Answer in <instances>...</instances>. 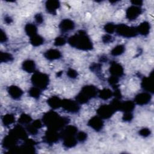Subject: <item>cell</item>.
<instances>
[{
  "instance_id": "cell-1",
  "label": "cell",
  "mask_w": 154,
  "mask_h": 154,
  "mask_svg": "<svg viewBox=\"0 0 154 154\" xmlns=\"http://www.w3.org/2000/svg\"><path fill=\"white\" fill-rule=\"evenodd\" d=\"M69 44L73 46H76L79 49L89 50L92 49V44L89 38L85 33L80 31L79 34L71 37L69 40Z\"/></svg>"
},
{
  "instance_id": "cell-2",
  "label": "cell",
  "mask_w": 154,
  "mask_h": 154,
  "mask_svg": "<svg viewBox=\"0 0 154 154\" xmlns=\"http://www.w3.org/2000/svg\"><path fill=\"white\" fill-rule=\"evenodd\" d=\"M44 121L51 129L53 130L61 128L65 123V120L60 118L59 115L54 112L48 113L44 116Z\"/></svg>"
},
{
  "instance_id": "cell-3",
  "label": "cell",
  "mask_w": 154,
  "mask_h": 154,
  "mask_svg": "<svg viewBox=\"0 0 154 154\" xmlns=\"http://www.w3.org/2000/svg\"><path fill=\"white\" fill-rule=\"evenodd\" d=\"M96 94V89L93 86L84 87L81 93L77 96V100L80 103H85L88 101L89 99L93 97Z\"/></svg>"
},
{
  "instance_id": "cell-4",
  "label": "cell",
  "mask_w": 154,
  "mask_h": 154,
  "mask_svg": "<svg viewBox=\"0 0 154 154\" xmlns=\"http://www.w3.org/2000/svg\"><path fill=\"white\" fill-rule=\"evenodd\" d=\"M33 83L40 89H45L48 84V76L43 73H37L33 75L32 78Z\"/></svg>"
},
{
  "instance_id": "cell-5",
  "label": "cell",
  "mask_w": 154,
  "mask_h": 154,
  "mask_svg": "<svg viewBox=\"0 0 154 154\" xmlns=\"http://www.w3.org/2000/svg\"><path fill=\"white\" fill-rule=\"evenodd\" d=\"M117 32L125 37H133L137 34V30L134 28L129 27L125 25H120L117 28Z\"/></svg>"
},
{
  "instance_id": "cell-6",
  "label": "cell",
  "mask_w": 154,
  "mask_h": 154,
  "mask_svg": "<svg viewBox=\"0 0 154 154\" xmlns=\"http://www.w3.org/2000/svg\"><path fill=\"white\" fill-rule=\"evenodd\" d=\"M142 9L139 7L132 6L128 9L126 11V17L129 20H134L140 15Z\"/></svg>"
},
{
  "instance_id": "cell-7",
  "label": "cell",
  "mask_w": 154,
  "mask_h": 154,
  "mask_svg": "<svg viewBox=\"0 0 154 154\" xmlns=\"http://www.w3.org/2000/svg\"><path fill=\"white\" fill-rule=\"evenodd\" d=\"M114 110L111 106L103 105L100 108L98 113L100 115L101 117L106 119L111 116Z\"/></svg>"
},
{
  "instance_id": "cell-8",
  "label": "cell",
  "mask_w": 154,
  "mask_h": 154,
  "mask_svg": "<svg viewBox=\"0 0 154 154\" xmlns=\"http://www.w3.org/2000/svg\"><path fill=\"white\" fill-rule=\"evenodd\" d=\"M62 105L65 110L71 112H76L79 109L78 105L75 102L69 100H65L62 101Z\"/></svg>"
},
{
  "instance_id": "cell-9",
  "label": "cell",
  "mask_w": 154,
  "mask_h": 154,
  "mask_svg": "<svg viewBox=\"0 0 154 154\" xmlns=\"http://www.w3.org/2000/svg\"><path fill=\"white\" fill-rule=\"evenodd\" d=\"M59 1H56V0H51L48 1L46 3V8L47 10L52 14H55L56 10L60 7Z\"/></svg>"
},
{
  "instance_id": "cell-10",
  "label": "cell",
  "mask_w": 154,
  "mask_h": 154,
  "mask_svg": "<svg viewBox=\"0 0 154 154\" xmlns=\"http://www.w3.org/2000/svg\"><path fill=\"white\" fill-rule=\"evenodd\" d=\"M110 72L114 76H121L123 74V68L122 67L118 64V63H113L112 64L110 68Z\"/></svg>"
},
{
  "instance_id": "cell-11",
  "label": "cell",
  "mask_w": 154,
  "mask_h": 154,
  "mask_svg": "<svg viewBox=\"0 0 154 154\" xmlns=\"http://www.w3.org/2000/svg\"><path fill=\"white\" fill-rule=\"evenodd\" d=\"M89 124L91 127H92L95 130L101 129L103 126L102 121L97 117H94V118H92L89 121Z\"/></svg>"
},
{
  "instance_id": "cell-12",
  "label": "cell",
  "mask_w": 154,
  "mask_h": 154,
  "mask_svg": "<svg viewBox=\"0 0 154 154\" xmlns=\"http://www.w3.org/2000/svg\"><path fill=\"white\" fill-rule=\"evenodd\" d=\"M150 95L147 93H141L137 96L136 98V102L140 105H144L147 104L150 101Z\"/></svg>"
},
{
  "instance_id": "cell-13",
  "label": "cell",
  "mask_w": 154,
  "mask_h": 154,
  "mask_svg": "<svg viewBox=\"0 0 154 154\" xmlns=\"http://www.w3.org/2000/svg\"><path fill=\"white\" fill-rule=\"evenodd\" d=\"M9 93L14 99H18L23 94L22 90L16 86H12L9 89Z\"/></svg>"
},
{
  "instance_id": "cell-14",
  "label": "cell",
  "mask_w": 154,
  "mask_h": 154,
  "mask_svg": "<svg viewBox=\"0 0 154 154\" xmlns=\"http://www.w3.org/2000/svg\"><path fill=\"white\" fill-rule=\"evenodd\" d=\"M61 56L60 52L55 49H51L45 53V57L47 58L49 60H55L59 59Z\"/></svg>"
},
{
  "instance_id": "cell-15",
  "label": "cell",
  "mask_w": 154,
  "mask_h": 154,
  "mask_svg": "<svg viewBox=\"0 0 154 154\" xmlns=\"http://www.w3.org/2000/svg\"><path fill=\"white\" fill-rule=\"evenodd\" d=\"M60 28L65 31L71 30L74 28V24L69 19H65L60 24Z\"/></svg>"
},
{
  "instance_id": "cell-16",
  "label": "cell",
  "mask_w": 154,
  "mask_h": 154,
  "mask_svg": "<svg viewBox=\"0 0 154 154\" xmlns=\"http://www.w3.org/2000/svg\"><path fill=\"white\" fill-rule=\"evenodd\" d=\"M48 104L51 107L54 108H57L62 105V101L59 98L54 96V97H52L48 100Z\"/></svg>"
},
{
  "instance_id": "cell-17",
  "label": "cell",
  "mask_w": 154,
  "mask_h": 154,
  "mask_svg": "<svg viewBox=\"0 0 154 154\" xmlns=\"http://www.w3.org/2000/svg\"><path fill=\"white\" fill-rule=\"evenodd\" d=\"M143 87L147 91H153V80L151 78H145L142 83Z\"/></svg>"
},
{
  "instance_id": "cell-18",
  "label": "cell",
  "mask_w": 154,
  "mask_h": 154,
  "mask_svg": "<svg viewBox=\"0 0 154 154\" xmlns=\"http://www.w3.org/2000/svg\"><path fill=\"white\" fill-rule=\"evenodd\" d=\"M23 68L28 72H32L35 69L34 63L31 60L25 61L23 63Z\"/></svg>"
},
{
  "instance_id": "cell-19",
  "label": "cell",
  "mask_w": 154,
  "mask_h": 154,
  "mask_svg": "<svg viewBox=\"0 0 154 154\" xmlns=\"http://www.w3.org/2000/svg\"><path fill=\"white\" fill-rule=\"evenodd\" d=\"M44 42L43 38L41 37L35 35L31 38V43L34 46H39Z\"/></svg>"
},
{
  "instance_id": "cell-20",
  "label": "cell",
  "mask_w": 154,
  "mask_h": 154,
  "mask_svg": "<svg viewBox=\"0 0 154 154\" xmlns=\"http://www.w3.org/2000/svg\"><path fill=\"white\" fill-rule=\"evenodd\" d=\"M137 30L142 34H143V35L147 34L149 31V24L147 23H143V24H142L139 26Z\"/></svg>"
},
{
  "instance_id": "cell-21",
  "label": "cell",
  "mask_w": 154,
  "mask_h": 154,
  "mask_svg": "<svg viewBox=\"0 0 154 154\" xmlns=\"http://www.w3.org/2000/svg\"><path fill=\"white\" fill-rule=\"evenodd\" d=\"M134 107V105L132 102L128 101L126 102H124L123 104H121V110H123L125 111H131L133 110Z\"/></svg>"
},
{
  "instance_id": "cell-22",
  "label": "cell",
  "mask_w": 154,
  "mask_h": 154,
  "mask_svg": "<svg viewBox=\"0 0 154 154\" xmlns=\"http://www.w3.org/2000/svg\"><path fill=\"white\" fill-rule=\"evenodd\" d=\"M25 31L26 33L30 36H34L35 35H36V31H37V29L36 27L32 24H28L26 27H25Z\"/></svg>"
},
{
  "instance_id": "cell-23",
  "label": "cell",
  "mask_w": 154,
  "mask_h": 154,
  "mask_svg": "<svg viewBox=\"0 0 154 154\" xmlns=\"http://www.w3.org/2000/svg\"><path fill=\"white\" fill-rule=\"evenodd\" d=\"M14 121H15V118L13 116H12L11 114H7V115L4 116L3 119V123L6 126L12 124V123L14 122Z\"/></svg>"
},
{
  "instance_id": "cell-24",
  "label": "cell",
  "mask_w": 154,
  "mask_h": 154,
  "mask_svg": "<svg viewBox=\"0 0 154 154\" xmlns=\"http://www.w3.org/2000/svg\"><path fill=\"white\" fill-rule=\"evenodd\" d=\"M112 95L111 91H110L108 89H104L100 92V98H101L103 100H107L110 98Z\"/></svg>"
},
{
  "instance_id": "cell-25",
  "label": "cell",
  "mask_w": 154,
  "mask_h": 154,
  "mask_svg": "<svg viewBox=\"0 0 154 154\" xmlns=\"http://www.w3.org/2000/svg\"><path fill=\"white\" fill-rule=\"evenodd\" d=\"M124 51V47L122 45L115 47L111 51V54L113 55H119L122 54Z\"/></svg>"
},
{
  "instance_id": "cell-26",
  "label": "cell",
  "mask_w": 154,
  "mask_h": 154,
  "mask_svg": "<svg viewBox=\"0 0 154 154\" xmlns=\"http://www.w3.org/2000/svg\"><path fill=\"white\" fill-rule=\"evenodd\" d=\"M12 59V57L10 54L7 53L1 54V62H7L10 61Z\"/></svg>"
},
{
  "instance_id": "cell-27",
  "label": "cell",
  "mask_w": 154,
  "mask_h": 154,
  "mask_svg": "<svg viewBox=\"0 0 154 154\" xmlns=\"http://www.w3.org/2000/svg\"><path fill=\"white\" fill-rule=\"evenodd\" d=\"M30 94L34 98H38L39 97L41 94L40 90L37 88H33L30 90Z\"/></svg>"
},
{
  "instance_id": "cell-28",
  "label": "cell",
  "mask_w": 154,
  "mask_h": 154,
  "mask_svg": "<svg viewBox=\"0 0 154 154\" xmlns=\"http://www.w3.org/2000/svg\"><path fill=\"white\" fill-rule=\"evenodd\" d=\"M19 122L22 123H27L30 122L31 121V118L28 115H25V114H23L21 116V117L19 119Z\"/></svg>"
},
{
  "instance_id": "cell-29",
  "label": "cell",
  "mask_w": 154,
  "mask_h": 154,
  "mask_svg": "<svg viewBox=\"0 0 154 154\" xmlns=\"http://www.w3.org/2000/svg\"><path fill=\"white\" fill-rule=\"evenodd\" d=\"M115 26L113 24H108L105 27V30L109 33H112L115 30Z\"/></svg>"
},
{
  "instance_id": "cell-30",
  "label": "cell",
  "mask_w": 154,
  "mask_h": 154,
  "mask_svg": "<svg viewBox=\"0 0 154 154\" xmlns=\"http://www.w3.org/2000/svg\"><path fill=\"white\" fill-rule=\"evenodd\" d=\"M66 41L64 38L62 37H58L55 39V45L57 46H62L65 44Z\"/></svg>"
},
{
  "instance_id": "cell-31",
  "label": "cell",
  "mask_w": 154,
  "mask_h": 154,
  "mask_svg": "<svg viewBox=\"0 0 154 154\" xmlns=\"http://www.w3.org/2000/svg\"><path fill=\"white\" fill-rule=\"evenodd\" d=\"M68 74L70 78H75V77L77 76L76 72L73 69H69L68 72Z\"/></svg>"
},
{
  "instance_id": "cell-32",
  "label": "cell",
  "mask_w": 154,
  "mask_h": 154,
  "mask_svg": "<svg viewBox=\"0 0 154 154\" xmlns=\"http://www.w3.org/2000/svg\"><path fill=\"white\" fill-rule=\"evenodd\" d=\"M36 21L37 23H41L43 21V17L41 14H37L35 16Z\"/></svg>"
},
{
  "instance_id": "cell-33",
  "label": "cell",
  "mask_w": 154,
  "mask_h": 154,
  "mask_svg": "<svg viewBox=\"0 0 154 154\" xmlns=\"http://www.w3.org/2000/svg\"><path fill=\"white\" fill-rule=\"evenodd\" d=\"M109 82L112 84V85H114L118 83V78L116 76H112L111 78H110L109 80Z\"/></svg>"
},
{
  "instance_id": "cell-34",
  "label": "cell",
  "mask_w": 154,
  "mask_h": 154,
  "mask_svg": "<svg viewBox=\"0 0 154 154\" xmlns=\"http://www.w3.org/2000/svg\"><path fill=\"white\" fill-rule=\"evenodd\" d=\"M86 138V134L84 132H80L78 135V139L80 140H84Z\"/></svg>"
},
{
  "instance_id": "cell-35",
  "label": "cell",
  "mask_w": 154,
  "mask_h": 154,
  "mask_svg": "<svg viewBox=\"0 0 154 154\" xmlns=\"http://www.w3.org/2000/svg\"><path fill=\"white\" fill-rule=\"evenodd\" d=\"M131 3L132 5L135 6H140L143 4V1H137V0H134V1H131Z\"/></svg>"
},
{
  "instance_id": "cell-36",
  "label": "cell",
  "mask_w": 154,
  "mask_h": 154,
  "mask_svg": "<svg viewBox=\"0 0 154 154\" xmlns=\"http://www.w3.org/2000/svg\"><path fill=\"white\" fill-rule=\"evenodd\" d=\"M132 114H130V113H126V114L124 115V117H123V119L126 121H131L132 119Z\"/></svg>"
},
{
  "instance_id": "cell-37",
  "label": "cell",
  "mask_w": 154,
  "mask_h": 154,
  "mask_svg": "<svg viewBox=\"0 0 154 154\" xmlns=\"http://www.w3.org/2000/svg\"><path fill=\"white\" fill-rule=\"evenodd\" d=\"M149 132H150L149 130L147 129H143L140 131L141 135H142V136H148V135L149 134Z\"/></svg>"
},
{
  "instance_id": "cell-38",
  "label": "cell",
  "mask_w": 154,
  "mask_h": 154,
  "mask_svg": "<svg viewBox=\"0 0 154 154\" xmlns=\"http://www.w3.org/2000/svg\"><path fill=\"white\" fill-rule=\"evenodd\" d=\"M6 40H7L6 36L5 33L3 31V30H1V42H4Z\"/></svg>"
},
{
  "instance_id": "cell-39",
  "label": "cell",
  "mask_w": 154,
  "mask_h": 154,
  "mask_svg": "<svg viewBox=\"0 0 154 154\" xmlns=\"http://www.w3.org/2000/svg\"><path fill=\"white\" fill-rule=\"evenodd\" d=\"M111 36H108V35H107V36H105L104 37H103V40H104V42H108L110 41H111Z\"/></svg>"
},
{
  "instance_id": "cell-40",
  "label": "cell",
  "mask_w": 154,
  "mask_h": 154,
  "mask_svg": "<svg viewBox=\"0 0 154 154\" xmlns=\"http://www.w3.org/2000/svg\"><path fill=\"white\" fill-rule=\"evenodd\" d=\"M5 21H6L7 23L9 24V23H11L12 19H11V18H10V17H6V19H5Z\"/></svg>"
}]
</instances>
